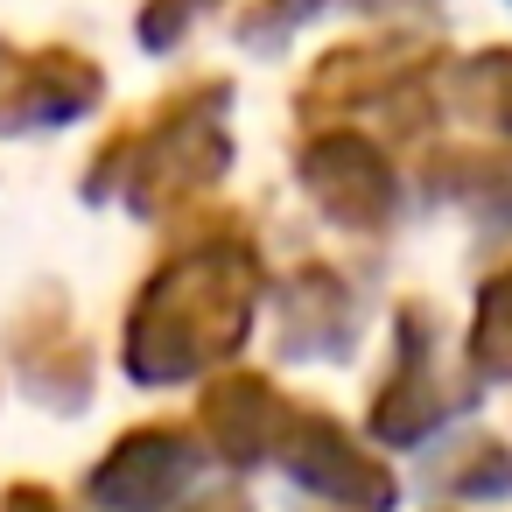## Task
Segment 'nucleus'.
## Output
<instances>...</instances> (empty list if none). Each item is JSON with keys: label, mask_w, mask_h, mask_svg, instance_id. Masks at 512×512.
<instances>
[{"label": "nucleus", "mask_w": 512, "mask_h": 512, "mask_svg": "<svg viewBox=\"0 0 512 512\" xmlns=\"http://www.w3.org/2000/svg\"><path fill=\"white\" fill-rule=\"evenodd\" d=\"M0 512H64V498H57V491H43V484H15Z\"/></svg>", "instance_id": "4"}, {"label": "nucleus", "mask_w": 512, "mask_h": 512, "mask_svg": "<svg viewBox=\"0 0 512 512\" xmlns=\"http://www.w3.org/2000/svg\"><path fill=\"white\" fill-rule=\"evenodd\" d=\"M169 442H176V435H155V428L127 435V442L92 470V498H99V505H120V512L155 505V491L176 477V449H169Z\"/></svg>", "instance_id": "3"}, {"label": "nucleus", "mask_w": 512, "mask_h": 512, "mask_svg": "<svg viewBox=\"0 0 512 512\" xmlns=\"http://www.w3.org/2000/svg\"><path fill=\"white\" fill-rule=\"evenodd\" d=\"M99 99V71L78 50H22L0 36V134L64 127Z\"/></svg>", "instance_id": "1"}, {"label": "nucleus", "mask_w": 512, "mask_h": 512, "mask_svg": "<svg viewBox=\"0 0 512 512\" xmlns=\"http://www.w3.org/2000/svg\"><path fill=\"white\" fill-rule=\"evenodd\" d=\"M8 351H15V365H22V379L36 386V400H57V407H78V400H85V351L64 337V323L22 316L15 337H8Z\"/></svg>", "instance_id": "2"}]
</instances>
